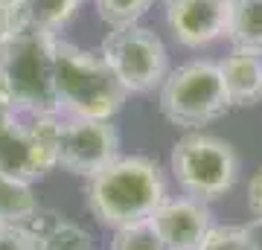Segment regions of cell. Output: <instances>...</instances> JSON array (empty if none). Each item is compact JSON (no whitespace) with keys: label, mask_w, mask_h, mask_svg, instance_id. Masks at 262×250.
Segmentation results:
<instances>
[{"label":"cell","mask_w":262,"mask_h":250,"mask_svg":"<svg viewBox=\"0 0 262 250\" xmlns=\"http://www.w3.org/2000/svg\"><path fill=\"white\" fill-rule=\"evenodd\" d=\"M15 117H18V111H3V108H0V134L15 122Z\"/></svg>","instance_id":"obj_24"},{"label":"cell","mask_w":262,"mask_h":250,"mask_svg":"<svg viewBox=\"0 0 262 250\" xmlns=\"http://www.w3.org/2000/svg\"><path fill=\"white\" fill-rule=\"evenodd\" d=\"M233 15V0H169L166 27L172 38L187 50L210 47L219 38H227Z\"/></svg>","instance_id":"obj_9"},{"label":"cell","mask_w":262,"mask_h":250,"mask_svg":"<svg viewBox=\"0 0 262 250\" xmlns=\"http://www.w3.org/2000/svg\"><path fill=\"white\" fill-rule=\"evenodd\" d=\"M111 250H166L149 221L120 227L111 236Z\"/></svg>","instance_id":"obj_17"},{"label":"cell","mask_w":262,"mask_h":250,"mask_svg":"<svg viewBox=\"0 0 262 250\" xmlns=\"http://www.w3.org/2000/svg\"><path fill=\"white\" fill-rule=\"evenodd\" d=\"M227 41L242 50L262 53V0H233Z\"/></svg>","instance_id":"obj_13"},{"label":"cell","mask_w":262,"mask_h":250,"mask_svg":"<svg viewBox=\"0 0 262 250\" xmlns=\"http://www.w3.org/2000/svg\"><path fill=\"white\" fill-rule=\"evenodd\" d=\"M9 29H12V12L9 9H0V47H3L6 35H9Z\"/></svg>","instance_id":"obj_23"},{"label":"cell","mask_w":262,"mask_h":250,"mask_svg":"<svg viewBox=\"0 0 262 250\" xmlns=\"http://www.w3.org/2000/svg\"><path fill=\"white\" fill-rule=\"evenodd\" d=\"M0 250H35V236L27 224H3L0 227Z\"/></svg>","instance_id":"obj_19"},{"label":"cell","mask_w":262,"mask_h":250,"mask_svg":"<svg viewBox=\"0 0 262 250\" xmlns=\"http://www.w3.org/2000/svg\"><path fill=\"white\" fill-rule=\"evenodd\" d=\"M99 56L128 93H151L169 73V53L160 35L140 24L108 29Z\"/></svg>","instance_id":"obj_6"},{"label":"cell","mask_w":262,"mask_h":250,"mask_svg":"<svg viewBox=\"0 0 262 250\" xmlns=\"http://www.w3.org/2000/svg\"><path fill=\"white\" fill-rule=\"evenodd\" d=\"M96 3V15L108 29L114 27H128L151 9L155 0H94Z\"/></svg>","instance_id":"obj_16"},{"label":"cell","mask_w":262,"mask_h":250,"mask_svg":"<svg viewBox=\"0 0 262 250\" xmlns=\"http://www.w3.org/2000/svg\"><path fill=\"white\" fill-rule=\"evenodd\" d=\"M120 154V134L111 120H61L58 131V166L79 177L96 175Z\"/></svg>","instance_id":"obj_8"},{"label":"cell","mask_w":262,"mask_h":250,"mask_svg":"<svg viewBox=\"0 0 262 250\" xmlns=\"http://www.w3.org/2000/svg\"><path fill=\"white\" fill-rule=\"evenodd\" d=\"M169 169L189 198L210 204V201L225 198L236 186L239 154L222 137H213L207 131H187L172 146Z\"/></svg>","instance_id":"obj_5"},{"label":"cell","mask_w":262,"mask_h":250,"mask_svg":"<svg viewBox=\"0 0 262 250\" xmlns=\"http://www.w3.org/2000/svg\"><path fill=\"white\" fill-rule=\"evenodd\" d=\"M0 108L3 111H15V93H12V82L6 67L0 64Z\"/></svg>","instance_id":"obj_22"},{"label":"cell","mask_w":262,"mask_h":250,"mask_svg":"<svg viewBox=\"0 0 262 250\" xmlns=\"http://www.w3.org/2000/svg\"><path fill=\"white\" fill-rule=\"evenodd\" d=\"M53 64L58 113L79 120H111L128 96L99 53H88L58 35L53 44Z\"/></svg>","instance_id":"obj_2"},{"label":"cell","mask_w":262,"mask_h":250,"mask_svg":"<svg viewBox=\"0 0 262 250\" xmlns=\"http://www.w3.org/2000/svg\"><path fill=\"white\" fill-rule=\"evenodd\" d=\"M38 198L32 195V184L0 175V221L3 224H27L38 213Z\"/></svg>","instance_id":"obj_14"},{"label":"cell","mask_w":262,"mask_h":250,"mask_svg":"<svg viewBox=\"0 0 262 250\" xmlns=\"http://www.w3.org/2000/svg\"><path fill=\"white\" fill-rule=\"evenodd\" d=\"M239 227H242L248 250H262V218H251V221L239 224Z\"/></svg>","instance_id":"obj_21"},{"label":"cell","mask_w":262,"mask_h":250,"mask_svg":"<svg viewBox=\"0 0 262 250\" xmlns=\"http://www.w3.org/2000/svg\"><path fill=\"white\" fill-rule=\"evenodd\" d=\"M163 3H169V0H163Z\"/></svg>","instance_id":"obj_26"},{"label":"cell","mask_w":262,"mask_h":250,"mask_svg":"<svg viewBox=\"0 0 262 250\" xmlns=\"http://www.w3.org/2000/svg\"><path fill=\"white\" fill-rule=\"evenodd\" d=\"M53 44V32L38 29L32 20H24L0 47V64L9 73L18 113H58Z\"/></svg>","instance_id":"obj_3"},{"label":"cell","mask_w":262,"mask_h":250,"mask_svg":"<svg viewBox=\"0 0 262 250\" xmlns=\"http://www.w3.org/2000/svg\"><path fill=\"white\" fill-rule=\"evenodd\" d=\"M248 210L253 218H262V166L248 180Z\"/></svg>","instance_id":"obj_20"},{"label":"cell","mask_w":262,"mask_h":250,"mask_svg":"<svg viewBox=\"0 0 262 250\" xmlns=\"http://www.w3.org/2000/svg\"><path fill=\"white\" fill-rule=\"evenodd\" d=\"M195 250H248V244H245L242 227H233V224H213Z\"/></svg>","instance_id":"obj_18"},{"label":"cell","mask_w":262,"mask_h":250,"mask_svg":"<svg viewBox=\"0 0 262 250\" xmlns=\"http://www.w3.org/2000/svg\"><path fill=\"white\" fill-rule=\"evenodd\" d=\"M166 198L163 169L158 160L143 154H117L108 166L88 177V210L111 230L149 221Z\"/></svg>","instance_id":"obj_1"},{"label":"cell","mask_w":262,"mask_h":250,"mask_svg":"<svg viewBox=\"0 0 262 250\" xmlns=\"http://www.w3.org/2000/svg\"><path fill=\"white\" fill-rule=\"evenodd\" d=\"M27 227L35 236V250H94L91 233L79 224L67 221L64 215L38 210L27 221Z\"/></svg>","instance_id":"obj_12"},{"label":"cell","mask_w":262,"mask_h":250,"mask_svg":"<svg viewBox=\"0 0 262 250\" xmlns=\"http://www.w3.org/2000/svg\"><path fill=\"white\" fill-rule=\"evenodd\" d=\"M158 239L166 250H195L207 230L213 227L210 221V207L198 198H166L149 218Z\"/></svg>","instance_id":"obj_10"},{"label":"cell","mask_w":262,"mask_h":250,"mask_svg":"<svg viewBox=\"0 0 262 250\" xmlns=\"http://www.w3.org/2000/svg\"><path fill=\"white\" fill-rule=\"evenodd\" d=\"M27 0H0V9H15V6H24Z\"/></svg>","instance_id":"obj_25"},{"label":"cell","mask_w":262,"mask_h":250,"mask_svg":"<svg viewBox=\"0 0 262 250\" xmlns=\"http://www.w3.org/2000/svg\"><path fill=\"white\" fill-rule=\"evenodd\" d=\"M158 90L160 113L184 131H204V125L222 120L230 111L215 61L198 58L169 70Z\"/></svg>","instance_id":"obj_4"},{"label":"cell","mask_w":262,"mask_h":250,"mask_svg":"<svg viewBox=\"0 0 262 250\" xmlns=\"http://www.w3.org/2000/svg\"><path fill=\"white\" fill-rule=\"evenodd\" d=\"M219 73L230 108H251L262 102V53L233 47L219 61Z\"/></svg>","instance_id":"obj_11"},{"label":"cell","mask_w":262,"mask_h":250,"mask_svg":"<svg viewBox=\"0 0 262 250\" xmlns=\"http://www.w3.org/2000/svg\"><path fill=\"white\" fill-rule=\"evenodd\" d=\"M58 113H18L0 134V175L32 184L58 166Z\"/></svg>","instance_id":"obj_7"},{"label":"cell","mask_w":262,"mask_h":250,"mask_svg":"<svg viewBox=\"0 0 262 250\" xmlns=\"http://www.w3.org/2000/svg\"><path fill=\"white\" fill-rule=\"evenodd\" d=\"M0 227H3V221H0Z\"/></svg>","instance_id":"obj_27"},{"label":"cell","mask_w":262,"mask_h":250,"mask_svg":"<svg viewBox=\"0 0 262 250\" xmlns=\"http://www.w3.org/2000/svg\"><path fill=\"white\" fill-rule=\"evenodd\" d=\"M24 6H27V18L38 29H47V32L56 35L58 29L79 12L82 0H27Z\"/></svg>","instance_id":"obj_15"}]
</instances>
